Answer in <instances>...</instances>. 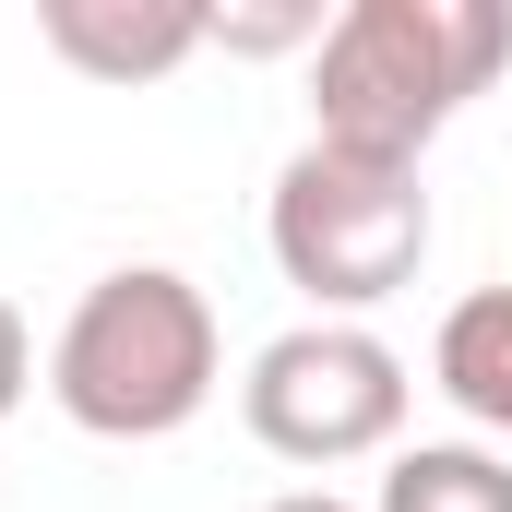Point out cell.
<instances>
[{
    "mask_svg": "<svg viewBox=\"0 0 512 512\" xmlns=\"http://www.w3.org/2000/svg\"><path fill=\"white\" fill-rule=\"evenodd\" d=\"M36 36L84 84H167L203 60V0H36Z\"/></svg>",
    "mask_w": 512,
    "mask_h": 512,
    "instance_id": "obj_5",
    "label": "cell"
},
{
    "mask_svg": "<svg viewBox=\"0 0 512 512\" xmlns=\"http://www.w3.org/2000/svg\"><path fill=\"white\" fill-rule=\"evenodd\" d=\"M405 358H393L370 322H286L239 382V417L274 465H370L405 453Z\"/></svg>",
    "mask_w": 512,
    "mask_h": 512,
    "instance_id": "obj_4",
    "label": "cell"
},
{
    "mask_svg": "<svg viewBox=\"0 0 512 512\" xmlns=\"http://www.w3.org/2000/svg\"><path fill=\"white\" fill-rule=\"evenodd\" d=\"M322 0H203V48H239V60H274V48H322Z\"/></svg>",
    "mask_w": 512,
    "mask_h": 512,
    "instance_id": "obj_8",
    "label": "cell"
},
{
    "mask_svg": "<svg viewBox=\"0 0 512 512\" xmlns=\"http://www.w3.org/2000/svg\"><path fill=\"white\" fill-rule=\"evenodd\" d=\"M215 382H227V334H215V298L179 262L96 274L72 298L60 346H48V405L84 441H167L215 405Z\"/></svg>",
    "mask_w": 512,
    "mask_h": 512,
    "instance_id": "obj_2",
    "label": "cell"
},
{
    "mask_svg": "<svg viewBox=\"0 0 512 512\" xmlns=\"http://www.w3.org/2000/svg\"><path fill=\"white\" fill-rule=\"evenodd\" d=\"M429 382L453 393L489 441L512 453V286H477L441 310V346H429Z\"/></svg>",
    "mask_w": 512,
    "mask_h": 512,
    "instance_id": "obj_6",
    "label": "cell"
},
{
    "mask_svg": "<svg viewBox=\"0 0 512 512\" xmlns=\"http://www.w3.org/2000/svg\"><path fill=\"white\" fill-rule=\"evenodd\" d=\"M262 512H358V501H334V489H274Z\"/></svg>",
    "mask_w": 512,
    "mask_h": 512,
    "instance_id": "obj_10",
    "label": "cell"
},
{
    "mask_svg": "<svg viewBox=\"0 0 512 512\" xmlns=\"http://www.w3.org/2000/svg\"><path fill=\"white\" fill-rule=\"evenodd\" d=\"M370 512H512V453L501 441H405Z\"/></svg>",
    "mask_w": 512,
    "mask_h": 512,
    "instance_id": "obj_7",
    "label": "cell"
},
{
    "mask_svg": "<svg viewBox=\"0 0 512 512\" xmlns=\"http://www.w3.org/2000/svg\"><path fill=\"white\" fill-rule=\"evenodd\" d=\"M262 251L310 298V322H358L417 286L429 262V179L405 155H358V143H298L262 191Z\"/></svg>",
    "mask_w": 512,
    "mask_h": 512,
    "instance_id": "obj_3",
    "label": "cell"
},
{
    "mask_svg": "<svg viewBox=\"0 0 512 512\" xmlns=\"http://www.w3.org/2000/svg\"><path fill=\"white\" fill-rule=\"evenodd\" d=\"M512 60L501 0H346L310 48V131L358 155H429Z\"/></svg>",
    "mask_w": 512,
    "mask_h": 512,
    "instance_id": "obj_1",
    "label": "cell"
},
{
    "mask_svg": "<svg viewBox=\"0 0 512 512\" xmlns=\"http://www.w3.org/2000/svg\"><path fill=\"white\" fill-rule=\"evenodd\" d=\"M24 393H36V334H24V310L0 298V417H12Z\"/></svg>",
    "mask_w": 512,
    "mask_h": 512,
    "instance_id": "obj_9",
    "label": "cell"
}]
</instances>
